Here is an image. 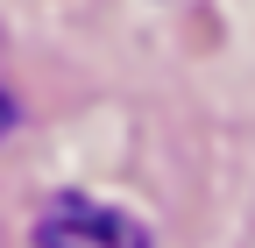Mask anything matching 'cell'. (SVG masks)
Here are the masks:
<instances>
[{
    "label": "cell",
    "instance_id": "cell-1",
    "mask_svg": "<svg viewBox=\"0 0 255 248\" xmlns=\"http://www.w3.org/2000/svg\"><path fill=\"white\" fill-rule=\"evenodd\" d=\"M36 248H149V227L128 220L121 206H100V199L64 192V199L43 206V220H36Z\"/></svg>",
    "mask_w": 255,
    "mask_h": 248
},
{
    "label": "cell",
    "instance_id": "cell-2",
    "mask_svg": "<svg viewBox=\"0 0 255 248\" xmlns=\"http://www.w3.org/2000/svg\"><path fill=\"white\" fill-rule=\"evenodd\" d=\"M14 121H21V107H14V92H7V78H0V135H14Z\"/></svg>",
    "mask_w": 255,
    "mask_h": 248
}]
</instances>
